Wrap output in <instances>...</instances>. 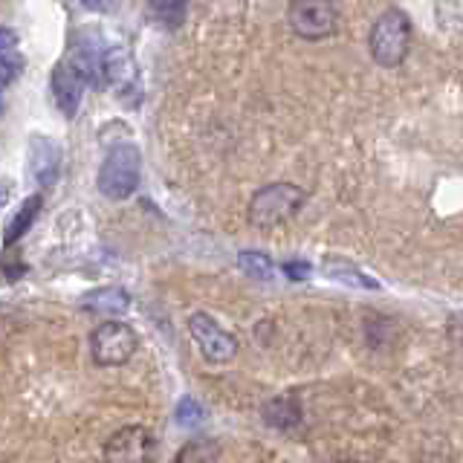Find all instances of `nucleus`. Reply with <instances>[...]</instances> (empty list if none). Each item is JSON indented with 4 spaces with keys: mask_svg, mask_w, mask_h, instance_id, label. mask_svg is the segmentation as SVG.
<instances>
[{
    "mask_svg": "<svg viewBox=\"0 0 463 463\" xmlns=\"http://www.w3.org/2000/svg\"><path fill=\"white\" fill-rule=\"evenodd\" d=\"M325 272L330 275V279H336L342 284H351V287H365V289H380V281L371 279V275H365L362 269H356L354 264H347V260H336V258H330L327 264H325Z\"/></svg>",
    "mask_w": 463,
    "mask_h": 463,
    "instance_id": "obj_14",
    "label": "nucleus"
},
{
    "mask_svg": "<svg viewBox=\"0 0 463 463\" xmlns=\"http://www.w3.org/2000/svg\"><path fill=\"white\" fill-rule=\"evenodd\" d=\"M18 70H21V64L14 61V58L0 55V90H4V87H9V84L14 81V76H18Z\"/></svg>",
    "mask_w": 463,
    "mask_h": 463,
    "instance_id": "obj_19",
    "label": "nucleus"
},
{
    "mask_svg": "<svg viewBox=\"0 0 463 463\" xmlns=\"http://www.w3.org/2000/svg\"><path fill=\"white\" fill-rule=\"evenodd\" d=\"M79 307L93 316H122L130 307V296L119 287H101V289H93V293L81 296Z\"/></svg>",
    "mask_w": 463,
    "mask_h": 463,
    "instance_id": "obj_10",
    "label": "nucleus"
},
{
    "mask_svg": "<svg viewBox=\"0 0 463 463\" xmlns=\"http://www.w3.org/2000/svg\"><path fill=\"white\" fill-rule=\"evenodd\" d=\"M9 197H12V185H9V183H0V212L6 209Z\"/></svg>",
    "mask_w": 463,
    "mask_h": 463,
    "instance_id": "obj_22",
    "label": "nucleus"
},
{
    "mask_svg": "<svg viewBox=\"0 0 463 463\" xmlns=\"http://www.w3.org/2000/svg\"><path fill=\"white\" fill-rule=\"evenodd\" d=\"M0 116H4V101H0Z\"/></svg>",
    "mask_w": 463,
    "mask_h": 463,
    "instance_id": "obj_24",
    "label": "nucleus"
},
{
    "mask_svg": "<svg viewBox=\"0 0 463 463\" xmlns=\"http://www.w3.org/2000/svg\"><path fill=\"white\" fill-rule=\"evenodd\" d=\"M137 333L122 322H105L93 330L90 347L99 365H122L137 354Z\"/></svg>",
    "mask_w": 463,
    "mask_h": 463,
    "instance_id": "obj_7",
    "label": "nucleus"
},
{
    "mask_svg": "<svg viewBox=\"0 0 463 463\" xmlns=\"http://www.w3.org/2000/svg\"><path fill=\"white\" fill-rule=\"evenodd\" d=\"M264 420L272 426V429H281V431H289L301 423V405L296 397L289 394H281L275 397L264 405Z\"/></svg>",
    "mask_w": 463,
    "mask_h": 463,
    "instance_id": "obj_11",
    "label": "nucleus"
},
{
    "mask_svg": "<svg viewBox=\"0 0 463 463\" xmlns=\"http://www.w3.org/2000/svg\"><path fill=\"white\" fill-rule=\"evenodd\" d=\"M200 420H203V405L197 400H192V397H183L180 405H177V423L185 426V429H192V426L200 423Z\"/></svg>",
    "mask_w": 463,
    "mask_h": 463,
    "instance_id": "obj_18",
    "label": "nucleus"
},
{
    "mask_svg": "<svg viewBox=\"0 0 463 463\" xmlns=\"http://www.w3.org/2000/svg\"><path fill=\"white\" fill-rule=\"evenodd\" d=\"M307 203V192L301 185L293 183H272L264 185L260 192L252 194L250 200V223L255 229H275L301 212V206Z\"/></svg>",
    "mask_w": 463,
    "mask_h": 463,
    "instance_id": "obj_2",
    "label": "nucleus"
},
{
    "mask_svg": "<svg viewBox=\"0 0 463 463\" xmlns=\"http://www.w3.org/2000/svg\"><path fill=\"white\" fill-rule=\"evenodd\" d=\"M14 43H18V35H14L12 29H6V26H0V55L9 52Z\"/></svg>",
    "mask_w": 463,
    "mask_h": 463,
    "instance_id": "obj_21",
    "label": "nucleus"
},
{
    "mask_svg": "<svg viewBox=\"0 0 463 463\" xmlns=\"http://www.w3.org/2000/svg\"><path fill=\"white\" fill-rule=\"evenodd\" d=\"M151 18L165 29H180L188 14V0H148Z\"/></svg>",
    "mask_w": 463,
    "mask_h": 463,
    "instance_id": "obj_13",
    "label": "nucleus"
},
{
    "mask_svg": "<svg viewBox=\"0 0 463 463\" xmlns=\"http://www.w3.org/2000/svg\"><path fill=\"white\" fill-rule=\"evenodd\" d=\"M50 81H52V96H55L58 110L64 116H76L79 105H81V96H84V87H87V79L76 70V64L72 61L55 64Z\"/></svg>",
    "mask_w": 463,
    "mask_h": 463,
    "instance_id": "obj_8",
    "label": "nucleus"
},
{
    "mask_svg": "<svg viewBox=\"0 0 463 463\" xmlns=\"http://www.w3.org/2000/svg\"><path fill=\"white\" fill-rule=\"evenodd\" d=\"M29 168H33V177L41 188L55 185L58 171H61V148H58V142L47 137H35L33 145H29Z\"/></svg>",
    "mask_w": 463,
    "mask_h": 463,
    "instance_id": "obj_9",
    "label": "nucleus"
},
{
    "mask_svg": "<svg viewBox=\"0 0 463 463\" xmlns=\"http://www.w3.org/2000/svg\"><path fill=\"white\" fill-rule=\"evenodd\" d=\"M411 50V21L402 9H385L373 21L368 35V52L380 67H400Z\"/></svg>",
    "mask_w": 463,
    "mask_h": 463,
    "instance_id": "obj_1",
    "label": "nucleus"
},
{
    "mask_svg": "<svg viewBox=\"0 0 463 463\" xmlns=\"http://www.w3.org/2000/svg\"><path fill=\"white\" fill-rule=\"evenodd\" d=\"M156 438L145 426H125L105 443V463H154Z\"/></svg>",
    "mask_w": 463,
    "mask_h": 463,
    "instance_id": "obj_5",
    "label": "nucleus"
},
{
    "mask_svg": "<svg viewBox=\"0 0 463 463\" xmlns=\"http://www.w3.org/2000/svg\"><path fill=\"white\" fill-rule=\"evenodd\" d=\"M84 4L90 6V9H101V12H105V9H110L113 0H84Z\"/></svg>",
    "mask_w": 463,
    "mask_h": 463,
    "instance_id": "obj_23",
    "label": "nucleus"
},
{
    "mask_svg": "<svg viewBox=\"0 0 463 463\" xmlns=\"http://www.w3.org/2000/svg\"><path fill=\"white\" fill-rule=\"evenodd\" d=\"M284 272L289 275V279L304 281V279L310 275V264H307V260H287V264H284Z\"/></svg>",
    "mask_w": 463,
    "mask_h": 463,
    "instance_id": "obj_20",
    "label": "nucleus"
},
{
    "mask_svg": "<svg viewBox=\"0 0 463 463\" xmlns=\"http://www.w3.org/2000/svg\"><path fill=\"white\" fill-rule=\"evenodd\" d=\"M188 330L200 347V354L206 356L214 365H223V362L235 359L238 354V339L232 336L229 330H223L214 322L209 313H192L188 316Z\"/></svg>",
    "mask_w": 463,
    "mask_h": 463,
    "instance_id": "obj_6",
    "label": "nucleus"
},
{
    "mask_svg": "<svg viewBox=\"0 0 463 463\" xmlns=\"http://www.w3.org/2000/svg\"><path fill=\"white\" fill-rule=\"evenodd\" d=\"M238 267L250 275V279H258V281H269L275 275L272 260L264 252H241L238 255Z\"/></svg>",
    "mask_w": 463,
    "mask_h": 463,
    "instance_id": "obj_16",
    "label": "nucleus"
},
{
    "mask_svg": "<svg viewBox=\"0 0 463 463\" xmlns=\"http://www.w3.org/2000/svg\"><path fill=\"white\" fill-rule=\"evenodd\" d=\"M342 463H354V460H342Z\"/></svg>",
    "mask_w": 463,
    "mask_h": 463,
    "instance_id": "obj_25",
    "label": "nucleus"
},
{
    "mask_svg": "<svg viewBox=\"0 0 463 463\" xmlns=\"http://www.w3.org/2000/svg\"><path fill=\"white\" fill-rule=\"evenodd\" d=\"M287 21L304 41H325L339 33V12L330 0H293Z\"/></svg>",
    "mask_w": 463,
    "mask_h": 463,
    "instance_id": "obj_4",
    "label": "nucleus"
},
{
    "mask_svg": "<svg viewBox=\"0 0 463 463\" xmlns=\"http://www.w3.org/2000/svg\"><path fill=\"white\" fill-rule=\"evenodd\" d=\"M101 79L110 84H128L134 79V61L125 50H108L101 55Z\"/></svg>",
    "mask_w": 463,
    "mask_h": 463,
    "instance_id": "obj_12",
    "label": "nucleus"
},
{
    "mask_svg": "<svg viewBox=\"0 0 463 463\" xmlns=\"http://www.w3.org/2000/svg\"><path fill=\"white\" fill-rule=\"evenodd\" d=\"M142 177L139 148L130 142H116L99 168V192L108 200H128L137 192Z\"/></svg>",
    "mask_w": 463,
    "mask_h": 463,
    "instance_id": "obj_3",
    "label": "nucleus"
},
{
    "mask_svg": "<svg viewBox=\"0 0 463 463\" xmlns=\"http://www.w3.org/2000/svg\"><path fill=\"white\" fill-rule=\"evenodd\" d=\"M217 460V443L214 440H192L180 449L177 463H214Z\"/></svg>",
    "mask_w": 463,
    "mask_h": 463,
    "instance_id": "obj_17",
    "label": "nucleus"
},
{
    "mask_svg": "<svg viewBox=\"0 0 463 463\" xmlns=\"http://www.w3.org/2000/svg\"><path fill=\"white\" fill-rule=\"evenodd\" d=\"M38 212H41V194H35V197H29L24 206L14 212V217L9 221V226H6V232H4V241L6 243H14L18 238H24L26 232H29V226L35 223V217H38Z\"/></svg>",
    "mask_w": 463,
    "mask_h": 463,
    "instance_id": "obj_15",
    "label": "nucleus"
}]
</instances>
